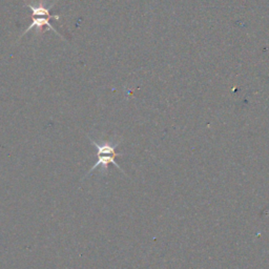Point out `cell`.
Listing matches in <instances>:
<instances>
[{"label": "cell", "mask_w": 269, "mask_h": 269, "mask_svg": "<svg viewBox=\"0 0 269 269\" xmlns=\"http://www.w3.org/2000/svg\"><path fill=\"white\" fill-rule=\"evenodd\" d=\"M98 157V159H97V161H96V163L93 165V167L91 168V169H89L87 173H86V175L84 176V178L83 179H85V178H87V176H89V175H91L94 170H96L98 167H101V170H102V173H107V170H109V165L110 164H114L120 172H122V173H124V170L119 166V164L116 162V161H115V158H116V156H111V155H101V156H97Z\"/></svg>", "instance_id": "cell-1"}, {"label": "cell", "mask_w": 269, "mask_h": 269, "mask_svg": "<svg viewBox=\"0 0 269 269\" xmlns=\"http://www.w3.org/2000/svg\"><path fill=\"white\" fill-rule=\"evenodd\" d=\"M89 141L92 142V144L97 150V156H101V155H111V156H116V157L122 156V154L116 152V149L120 144V141L116 142L115 144L112 142H107V141H103L102 143H98L95 140H93L91 137H89Z\"/></svg>", "instance_id": "cell-2"}, {"label": "cell", "mask_w": 269, "mask_h": 269, "mask_svg": "<svg viewBox=\"0 0 269 269\" xmlns=\"http://www.w3.org/2000/svg\"><path fill=\"white\" fill-rule=\"evenodd\" d=\"M51 18H53V19H55V18H54V17H32V23H31V25L28 27V29L21 34L20 38L23 37V36H25L29 31H31V30L34 29V28L39 29V34H42V33H43V28H44V27H46L48 30H51V31H53V32H55V33L59 36V37L62 38V36H61V35H60L55 29H54V28L51 26V23H50V19H51Z\"/></svg>", "instance_id": "cell-3"}, {"label": "cell", "mask_w": 269, "mask_h": 269, "mask_svg": "<svg viewBox=\"0 0 269 269\" xmlns=\"http://www.w3.org/2000/svg\"><path fill=\"white\" fill-rule=\"evenodd\" d=\"M25 5L27 8H29L32 11L31 17H54L57 20L60 19V15H51V13H50L51 9L54 7V5L55 4H52L48 7L44 6L43 4H39L37 6H32L28 3H25Z\"/></svg>", "instance_id": "cell-4"}]
</instances>
